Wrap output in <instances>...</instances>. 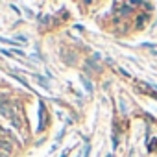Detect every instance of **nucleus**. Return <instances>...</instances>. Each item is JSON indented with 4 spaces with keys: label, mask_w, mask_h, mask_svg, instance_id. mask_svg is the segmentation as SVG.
<instances>
[{
    "label": "nucleus",
    "mask_w": 157,
    "mask_h": 157,
    "mask_svg": "<svg viewBox=\"0 0 157 157\" xmlns=\"http://www.w3.org/2000/svg\"><path fill=\"white\" fill-rule=\"evenodd\" d=\"M0 113H2V117L10 118V122H13V120H17V118H19V117L15 115L13 105H11L10 102H2V104H0Z\"/></svg>",
    "instance_id": "obj_1"
},
{
    "label": "nucleus",
    "mask_w": 157,
    "mask_h": 157,
    "mask_svg": "<svg viewBox=\"0 0 157 157\" xmlns=\"http://www.w3.org/2000/svg\"><path fill=\"white\" fill-rule=\"evenodd\" d=\"M13 151V144L8 140V139H2V140H0V153H2V155H10Z\"/></svg>",
    "instance_id": "obj_2"
},
{
    "label": "nucleus",
    "mask_w": 157,
    "mask_h": 157,
    "mask_svg": "<svg viewBox=\"0 0 157 157\" xmlns=\"http://www.w3.org/2000/svg\"><path fill=\"white\" fill-rule=\"evenodd\" d=\"M146 19H148L146 15H139V17H137V26H142V24L146 22Z\"/></svg>",
    "instance_id": "obj_3"
}]
</instances>
